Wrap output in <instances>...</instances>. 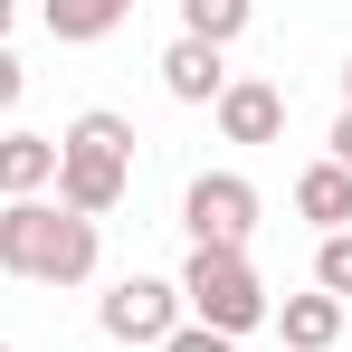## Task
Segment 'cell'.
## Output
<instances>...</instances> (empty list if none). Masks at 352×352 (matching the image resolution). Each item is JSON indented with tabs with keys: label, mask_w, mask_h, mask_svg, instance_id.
<instances>
[{
	"label": "cell",
	"mask_w": 352,
	"mask_h": 352,
	"mask_svg": "<svg viewBox=\"0 0 352 352\" xmlns=\"http://www.w3.org/2000/svg\"><path fill=\"white\" fill-rule=\"evenodd\" d=\"M0 352H10V343H0Z\"/></svg>",
	"instance_id": "d6986e66"
},
{
	"label": "cell",
	"mask_w": 352,
	"mask_h": 352,
	"mask_svg": "<svg viewBox=\"0 0 352 352\" xmlns=\"http://www.w3.org/2000/svg\"><path fill=\"white\" fill-rule=\"evenodd\" d=\"M343 333H352V324H343Z\"/></svg>",
	"instance_id": "ffe728a7"
},
{
	"label": "cell",
	"mask_w": 352,
	"mask_h": 352,
	"mask_svg": "<svg viewBox=\"0 0 352 352\" xmlns=\"http://www.w3.org/2000/svg\"><path fill=\"white\" fill-rule=\"evenodd\" d=\"M295 219H314L324 238L352 229V172H343V162H314V172L295 181Z\"/></svg>",
	"instance_id": "8fae6325"
},
{
	"label": "cell",
	"mask_w": 352,
	"mask_h": 352,
	"mask_svg": "<svg viewBox=\"0 0 352 352\" xmlns=\"http://www.w3.org/2000/svg\"><path fill=\"white\" fill-rule=\"evenodd\" d=\"M219 133H229V143H276V133H286V96H276L267 76H229V86H219Z\"/></svg>",
	"instance_id": "8992f818"
},
{
	"label": "cell",
	"mask_w": 352,
	"mask_h": 352,
	"mask_svg": "<svg viewBox=\"0 0 352 352\" xmlns=\"http://www.w3.org/2000/svg\"><path fill=\"white\" fill-rule=\"evenodd\" d=\"M38 19H48L58 48H96V38H115L124 19H133V0H48Z\"/></svg>",
	"instance_id": "30bf717a"
},
{
	"label": "cell",
	"mask_w": 352,
	"mask_h": 352,
	"mask_svg": "<svg viewBox=\"0 0 352 352\" xmlns=\"http://www.w3.org/2000/svg\"><path fill=\"white\" fill-rule=\"evenodd\" d=\"M181 314L190 324H210V333H257L267 324V286H257V267H248V248H190V267H181Z\"/></svg>",
	"instance_id": "3957f363"
},
{
	"label": "cell",
	"mask_w": 352,
	"mask_h": 352,
	"mask_svg": "<svg viewBox=\"0 0 352 352\" xmlns=\"http://www.w3.org/2000/svg\"><path fill=\"white\" fill-rule=\"evenodd\" d=\"M58 210H76V219H105L124 190H133V124L115 115V105H86V115L58 133Z\"/></svg>",
	"instance_id": "7a4b0ae2"
},
{
	"label": "cell",
	"mask_w": 352,
	"mask_h": 352,
	"mask_svg": "<svg viewBox=\"0 0 352 352\" xmlns=\"http://www.w3.org/2000/svg\"><path fill=\"white\" fill-rule=\"evenodd\" d=\"M162 352H238V343L210 333V324H181V333H162Z\"/></svg>",
	"instance_id": "5bb4252c"
},
{
	"label": "cell",
	"mask_w": 352,
	"mask_h": 352,
	"mask_svg": "<svg viewBox=\"0 0 352 352\" xmlns=\"http://www.w3.org/2000/svg\"><path fill=\"white\" fill-rule=\"evenodd\" d=\"M267 324L286 333V352H333V343H343V324H352V305H333V295L314 286V295H286V305H267Z\"/></svg>",
	"instance_id": "52a82bcc"
},
{
	"label": "cell",
	"mask_w": 352,
	"mask_h": 352,
	"mask_svg": "<svg viewBox=\"0 0 352 352\" xmlns=\"http://www.w3.org/2000/svg\"><path fill=\"white\" fill-rule=\"evenodd\" d=\"M19 86H29V76H19V58H10V48H0V115H10V105H19Z\"/></svg>",
	"instance_id": "9a60e30c"
},
{
	"label": "cell",
	"mask_w": 352,
	"mask_h": 352,
	"mask_svg": "<svg viewBox=\"0 0 352 352\" xmlns=\"http://www.w3.org/2000/svg\"><path fill=\"white\" fill-rule=\"evenodd\" d=\"M248 19H257V0H181V38H210V48H229Z\"/></svg>",
	"instance_id": "7c38bea8"
},
{
	"label": "cell",
	"mask_w": 352,
	"mask_h": 352,
	"mask_svg": "<svg viewBox=\"0 0 352 352\" xmlns=\"http://www.w3.org/2000/svg\"><path fill=\"white\" fill-rule=\"evenodd\" d=\"M324 162H343V172H352V105L333 115V153H324Z\"/></svg>",
	"instance_id": "2e32d148"
},
{
	"label": "cell",
	"mask_w": 352,
	"mask_h": 352,
	"mask_svg": "<svg viewBox=\"0 0 352 352\" xmlns=\"http://www.w3.org/2000/svg\"><path fill=\"white\" fill-rule=\"evenodd\" d=\"M10 19H19V0H0V48H10Z\"/></svg>",
	"instance_id": "e0dca14e"
},
{
	"label": "cell",
	"mask_w": 352,
	"mask_h": 352,
	"mask_svg": "<svg viewBox=\"0 0 352 352\" xmlns=\"http://www.w3.org/2000/svg\"><path fill=\"white\" fill-rule=\"evenodd\" d=\"M181 229H190V248H248V238H257V181L200 172L181 190Z\"/></svg>",
	"instance_id": "277c9868"
},
{
	"label": "cell",
	"mask_w": 352,
	"mask_h": 352,
	"mask_svg": "<svg viewBox=\"0 0 352 352\" xmlns=\"http://www.w3.org/2000/svg\"><path fill=\"white\" fill-rule=\"evenodd\" d=\"M96 324H105L115 343H153L162 352V333H181V286L172 276H124V286L96 305Z\"/></svg>",
	"instance_id": "5b68a950"
},
{
	"label": "cell",
	"mask_w": 352,
	"mask_h": 352,
	"mask_svg": "<svg viewBox=\"0 0 352 352\" xmlns=\"http://www.w3.org/2000/svg\"><path fill=\"white\" fill-rule=\"evenodd\" d=\"M0 267L19 286H86L96 276V219L58 200H0Z\"/></svg>",
	"instance_id": "6da1fadb"
},
{
	"label": "cell",
	"mask_w": 352,
	"mask_h": 352,
	"mask_svg": "<svg viewBox=\"0 0 352 352\" xmlns=\"http://www.w3.org/2000/svg\"><path fill=\"white\" fill-rule=\"evenodd\" d=\"M162 86H172L181 105H219L229 67H219V48H210V38H172V48H162Z\"/></svg>",
	"instance_id": "9c48e42d"
},
{
	"label": "cell",
	"mask_w": 352,
	"mask_h": 352,
	"mask_svg": "<svg viewBox=\"0 0 352 352\" xmlns=\"http://www.w3.org/2000/svg\"><path fill=\"white\" fill-rule=\"evenodd\" d=\"M58 181V133H0V200H48Z\"/></svg>",
	"instance_id": "ba28073f"
},
{
	"label": "cell",
	"mask_w": 352,
	"mask_h": 352,
	"mask_svg": "<svg viewBox=\"0 0 352 352\" xmlns=\"http://www.w3.org/2000/svg\"><path fill=\"white\" fill-rule=\"evenodd\" d=\"M343 96H352V67H343Z\"/></svg>",
	"instance_id": "ac0fdd59"
},
{
	"label": "cell",
	"mask_w": 352,
	"mask_h": 352,
	"mask_svg": "<svg viewBox=\"0 0 352 352\" xmlns=\"http://www.w3.org/2000/svg\"><path fill=\"white\" fill-rule=\"evenodd\" d=\"M314 286L333 295V305H352V229H333L324 248H314Z\"/></svg>",
	"instance_id": "4fadbf2b"
}]
</instances>
